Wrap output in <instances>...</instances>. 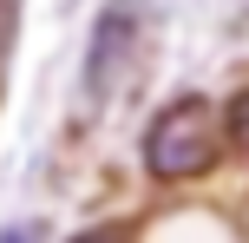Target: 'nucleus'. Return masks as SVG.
Returning <instances> with one entry per match:
<instances>
[{"mask_svg": "<svg viewBox=\"0 0 249 243\" xmlns=\"http://www.w3.org/2000/svg\"><path fill=\"white\" fill-rule=\"evenodd\" d=\"M223 112H216V99H203V92H177V99H164L158 112L144 118V138H138V158H144V178L151 184H197L216 171V158H223Z\"/></svg>", "mask_w": 249, "mask_h": 243, "instance_id": "f257e3e1", "label": "nucleus"}, {"mask_svg": "<svg viewBox=\"0 0 249 243\" xmlns=\"http://www.w3.org/2000/svg\"><path fill=\"white\" fill-rule=\"evenodd\" d=\"M138 33H144V7L138 0H112V7L92 20V46H86V92H112L124 79V59L138 53Z\"/></svg>", "mask_w": 249, "mask_h": 243, "instance_id": "f03ea898", "label": "nucleus"}, {"mask_svg": "<svg viewBox=\"0 0 249 243\" xmlns=\"http://www.w3.org/2000/svg\"><path fill=\"white\" fill-rule=\"evenodd\" d=\"M223 145H230V151H243V158H249V86H243V92H230V99H223Z\"/></svg>", "mask_w": 249, "mask_h": 243, "instance_id": "7ed1b4c3", "label": "nucleus"}, {"mask_svg": "<svg viewBox=\"0 0 249 243\" xmlns=\"http://www.w3.org/2000/svg\"><path fill=\"white\" fill-rule=\"evenodd\" d=\"M66 243H131V230L124 224H92V230H72Z\"/></svg>", "mask_w": 249, "mask_h": 243, "instance_id": "20e7f679", "label": "nucleus"}, {"mask_svg": "<svg viewBox=\"0 0 249 243\" xmlns=\"http://www.w3.org/2000/svg\"><path fill=\"white\" fill-rule=\"evenodd\" d=\"M0 243H39V230L33 224H13V230H0Z\"/></svg>", "mask_w": 249, "mask_h": 243, "instance_id": "39448f33", "label": "nucleus"}]
</instances>
